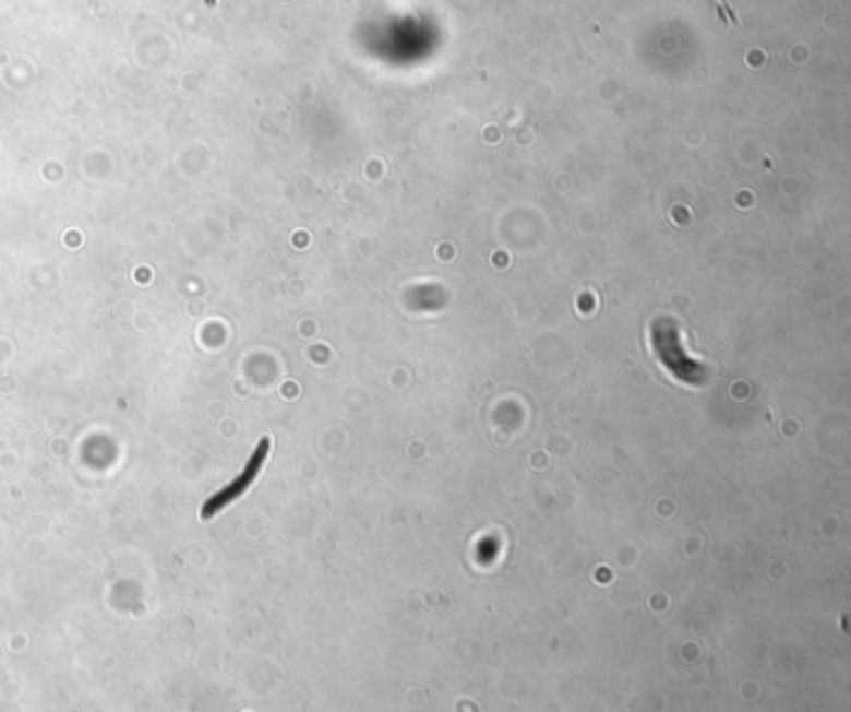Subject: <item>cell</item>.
Here are the masks:
<instances>
[{
  "label": "cell",
  "mask_w": 851,
  "mask_h": 712,
  "mask_svg": "<svg viewBox=\"0 0 851 712\" xmlns=\"http://www.w3.org/2000/svg\"><path fill=\"white\" fill-rule=\"evenodd\" d=\"M655 351L659 358H662V363L667 366V370L674 372L676 378L684 380V383H697V380L702 378L699 376V366L697 363H692L687 355L682 353V343L680 337H676L674 333V325L667 323V320H662V323L655 325Z\"/></svg>",
  "instance_id": "obj_1"
},
{
  "label": "cell",
  "mask_w": 851,
  "mask_h": 712,
  "mask_svg": "<svg viewBox=\"0 0 851 712\" xmlns=\"http://www.w3.org/2000/svg\"><path fill=\"white\" fill-rule=\"evenodd\" d=\"M267 453H271V438H263V440H260V446H257V450L253 453V458H250V463L245 465V471H242V473L236 477V480H232V483L228 485V488H223L220 493H215L213 498L205 502V508H203V512H200V515H203V518H213L215 512H220L225 506H230L232 500H238L240 495L245 493V490L250 488V485L255 483L257 473L263 471Z\"/></svg>",
  "instance_id": "obj_2"
}]
</instances>
